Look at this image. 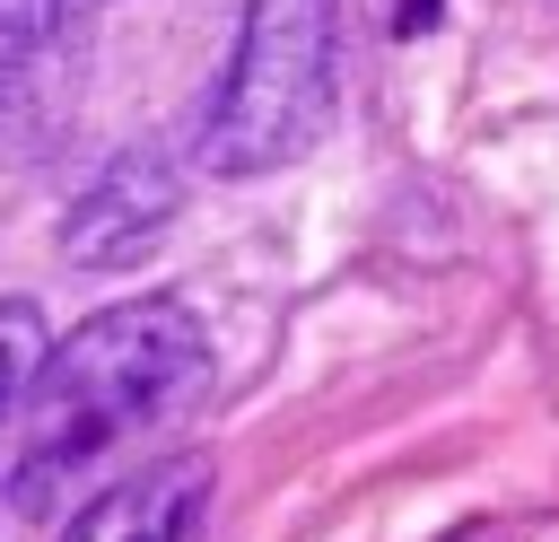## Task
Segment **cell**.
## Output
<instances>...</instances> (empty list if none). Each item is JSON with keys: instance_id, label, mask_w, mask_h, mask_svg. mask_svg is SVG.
<instances>
[{"instance_id": "1", "label": "cell", "mask_w": 559, "mask_h": 542, "mask_svg": "<svg viewBox=\"0 0 559 542\" xmlns=\"http://www.w3.org/2000/svg\"><path fill=\"white\" fill-rule=\"evenodd\" d=\"M201 376H210V332H201V315L183 297H131V306L87 315L26 376L0 498L17 516L70 507L114 455L157 437L201 393Z\"/></svg>"}, {"instance_id": "2", "label": "cell", "mask_w": 559, "mask_h": 542, "mask_svg": "<svg viewBox=\"0 0 559 542\" xmlns=\"http://www.w3.org/2000/svg\"><path fill=\"white\" fill-rule=\"evenodd\" d=\"M332 87H341V0H245L236 52L201 114V166L227 184L297 166L332 122Z\"/></svg>"}, {"instance_id": "3", "label": "cell", "mask_w": 559, "mask_h": 542, "mask_svg": "<svg viewBox=\"0 0 559 542\" xmlns=\"http://www.w3.org/2000/svg\"><path fill=\"white\" fill-rule=\"evenodd\" d=\"M175 210H183L175 166H166L157 149H131V157H114V166L61 210V262H70V271H122V262H140V254L166 236Z\"/></svg>"}, {"instance_id": "4", "label": "cell", "mask_w": 559, "mask_h": 542, "mask_svg": "<svg viewBox=\"0 0 559 542\" xmlns=\"http://www.w3.org/2000/svg\"><path fill=\"white\" fill-rule=\"evenodd\" d=\"M210 455H157L122 481H105L96 498L70 507L61 542H201V516H210Z\"/></svg>"}, {"instance_id": "5", "label": "cell", "mask_w": 559, "mask_h": 542, "mask_svg": "<svg viewBox=\"0 0 559 542\" xmlns=\"http://www.w3.org/2000/svg\"><path fill=\"white\" fill-rule=\"evenodd\" d=\"M70 17H79L70 0H0V157L44 131L52 52H61V26Z\"/></svg>"}, {"instance_id": "6", "label": "cell", "mask_w": 559, "mask_h": 542, "mask_svg": "<svg viewBox=\"0 0 559 542\" xmlns=\"http://www.w3.org/2000/svg\"><path fill=\"white\" fill-rule=\"evenodd\" d=\"M44 367V315L26 297H0V446L17 428V402H26V376Z\"/></svg>"}, {"instance_id": "7", "label": "cell", "mask_w": 559, "mask_h": 542, "mask_svg": "<svg viewBox=\"0 0 559 542\" xmlns=\"http://www.w3.org/2000/svg\"><path fill=\"white\" fill-rule=\"evenodd\" d=\"M454 542H507V533H489V525H472V533H454Z\"/></svg>"}, {"instance_id": "8", "label": "cell", "mask_w": 559, "mask_h": 542, "mask_svg": "<svg viewBox=\"0 0 559 542\" xmlns=\"http://www.w3.org/2000/svg\"><path fill=\"white\" fill-rule=\"evenodd\" d=\"M70 9H96V0H70Z\"/></svg>"}]
</instances>
